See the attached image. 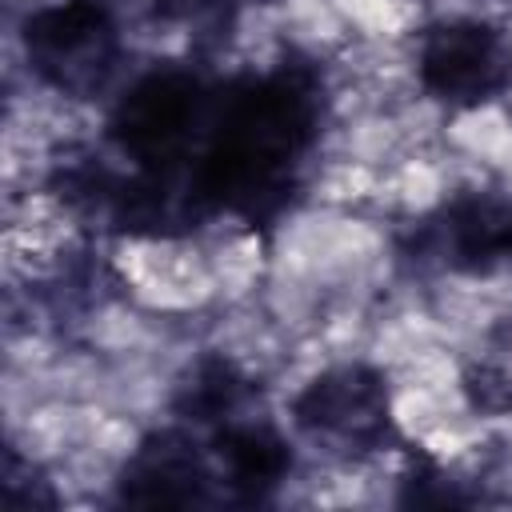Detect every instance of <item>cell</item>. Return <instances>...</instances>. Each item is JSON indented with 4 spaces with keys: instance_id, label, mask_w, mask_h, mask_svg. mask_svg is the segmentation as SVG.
Wrapping results in <instances>:
<instances>
[{
    "instance_id": "9",
    "label": "cell",
    "mask_w": 512,
    "mask_h": 512,
    "mask_svg": "<svg viewBox=\"0 0 512 512\" xmlns=\"http://www.w3.org/2000/svg\"><path fill=\"white\" fill-rule=\"evenodd\" d=\"M468 400L484 412H512V320L492 328L476 364L468 368Z\"/></svg>"
},
{
    "instance_id": "6",
    "label": "cell",
    "mask_w": 512,
    "mask_h": 512,
    "mask_svg": "<svg viewBox=\"0 0 512 512\" xmlns=\"http://www.w3.org/2000/svg\"><path fill=\"white\" fill-rule=\"evenodd\" d=\"M208 468L176 432H160L136 448L124 468L120 496L128 504H192L204 496Z\"/></svg>"
},
{
    "instance_id": "7",
    "label": "cell",
    "mask_w": 512,
    "mask_h": 512,
    "mask_svg": "<svg viewBox=\"0 0 512 512\" xmlns=\"http://www.w3.org/2000/svg\"><path fill=\"white\" fill-rule=\"evenodd\" d=\"M440 240L452 268L488 272L512 260V204L496 196H460L444 212Z\"/></svg>"
},
{
    "instance_id": "4",
    "label": "cell",
    "mask_w": 512,
    "mask_h": 512,
    "mask_svg": "<svg viewBox=\"0 0 512 512\" xmlns=\"http://www.w3.org/2000/svg\"><path fill=\"white\" fill-rule=\"evenodd\" d=\"M200 116V84L188 72H156L140 80L112 116V136L124 152L164 164L192 132Z\"/></svg>"
},
{
    "instance_id": "11",
    "label": "cell",
    "mask_w": 512,
    "mask_h": 512,
    "mask_svg": "<svg viewBox=\"0 0 512 512\" xmlns=\"http://www.w3.org/2000/svg\"><path fill=\"white\" fill-rule=\"evenodd\" d=\"M164 12H172V16H188V12H200V8H208V4H216V0H156Z\"/></svg>"
},
{
    "instance_id": "1",
    "label": "cell",
    "mask_w": 512,
    "mask_h": 512,
    "mask_svg": "<svg viewBox=\"0 0 512 512\" xmlns=\"http://www.w3.org/2000/svg\"><path fill=\"white\" fill-rule=\"evenodd\" d=\"M312 124V100L284 76L256 80L232 96L212 148L200 164V196L228 208H256L272 192L304 148Z\"/></svg>"
},
{
    "instance_id": "10",
    "label": "cell",
    "mask_w": 512,
    "mask_h": 512,
    "mask_svg": "<svg viewBox=\"0 0 512 512\" xmlns=\"http://www.w3.org/2000/svg\"><path fill=\"white\" fill-rule=\"evenodd\" d=\"M236 392H240L236 372H232L224 360H204V364L192 372V384L184 388L180 408H184L188 416H196V420H216V416H224V412L232 408Z\"/></svg>"
},
{
    "instance_id": "8",
    "label": "cell",
    "mask_w": 512,
    "mask_h": 512,
    "mask_svg": "<svg viewBox=\"0 0 512 512\" xmlns=\"http://www.w3.org/2000/svg\"><path fill=\"white\" fill-rule=\"evenodd\" d=\"M220 456L236 488L260 496L264 488L280 484L288 472V448L268 428H228L220 436Z\"/></svg>"
},
{
    "instance_id": "5",
    "label": "cell",
    "mask_w": 512,
    "mask_h": 512,
    "mask_svg": "<svg viewBox=\"0 0 512 512\" xmlns=\"http://www.w3.org/2000/svg\"><path fill=\"white\" fill-rule=\"evenodd\" d=\"M24 36L36 68L60 88H84L100 80V72L112 60V24L104 8L88 0L36 12Z\"/></svg>"
},
{
    "instance_id": "3",
    "label": "cell",
    "mask_w": 512,
    "mask_h": 512,
    "mask_svg": "<svg viewBox=\"0 0 512 512\" xmlns=\"http://www.w3.org/2000/svg\"><path fill=\"white\" fill-rule=\"evenodd\" d=\"M420 80L440 100L480 104L512 84V44L476 20L440 24L420 48Z\"/></svg>"
},
{
    "instance_id": "2",
    "label": "cell",
    "mask_w": 512,
    "mask_h": 512,
    "mask_svg": "<svg viewBox=\"0 0 512 512\" xmlns=\"http://www.w3.org/2000/svg\"><path fill=\"white\" fill-rule=\"evenodd\" d=\"M292 416L304 432L340 444L344 452L380 448L392 432L388 388L364 364H344L320 372L292 404Z\"/></svg>"
}]
</instances>
